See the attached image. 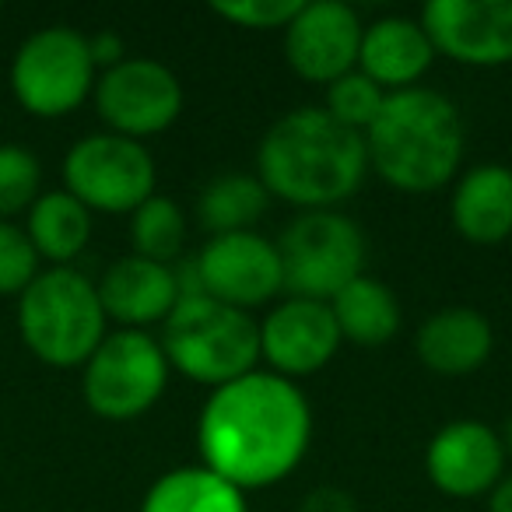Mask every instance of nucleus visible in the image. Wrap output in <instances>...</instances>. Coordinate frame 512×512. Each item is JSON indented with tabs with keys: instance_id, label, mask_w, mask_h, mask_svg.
<instances>
[{
	"instance_id": "f257e3e1",
	"label": "nucleus",
	"mask_w": 512,
	"mask_h": 512,
	"mask_svg": "<svg viewBox=\"0 0 512 512\" xmlns=\"http://www.w3.org/2000/svg\"><path fill=\"white\" fill-rule=\"evenodd\" d=\"M309 442L313 407L306 393L267 369L211 390L197 418L200 467L242 495L285 481L306 460Z\"/></svg>"
},
{
	"instance_id": "f03ea898",
	"label": "nucleus",
	"mask_w": 512,
	"mask_h": 512,
	"mask_svg": "<svg viewBox=\"0 0 512 512\" xmlns=\"http://www.w3.org/2000/svg\"><path fill=\"white\" fill-rule=\"evenodd\" d=\"M365 172V137L330 120L323 106L285 113L256 148V179L299 211H337L358 193Z\"/></svg>"
},
{
	"instance_id": "7ed1b4c3",
	"label": "nucleus",
	"mask_w": 512,
	"mask_h": 512,
	"mask_svg": "<svg viewBox=\"0 0 512 512\" xmlns=\"http://www.w3.org/2000/svg\"><path fill=\"white\" fill-rule=\"evenodd\" d=\"M362 137L369 169L407 197H425L460 176V109L432 88L418 85L386 95L383 109Z\"/></svg>"
},
{
	"instance_id": "20e7f679",
	"label": "nucleus",
	"mask_w": 512,
	"mask_h": 512,
	"mask_svg": "<svg viewBox=\"0 0 512 512\" xmlns=\"http://www.w3.org/2000/svg\"><path fill=\"white\" fill-rule=\"evenodd\" d=\"M15 323L29 355L50 369H81L109 334L95 281L78 267L39 271L18 295Z\"/></svg>"
},
{
	"instance_id": "39448f33",
	"label": "nucleus",
	"mask_w": 512,
	"mask_h": 512,
	"mask_svg": "<svg viewBox=\"0 0 512 512\" xmlns=\"http://www.w3.org/2000/svg\"><path fill=\"white\" fill-rule=\"evenodd\" d=\"M158 344L169 369L211 390L260 369V323L207 295L179 299L162 323Z\"/></svg>"
},
{
	"instance_id": "423d86ee",
	"label": "nucleus",
	"mask_w": 512,
	"mask_h": 512,
	"mask_svg": "<svg viewBox=\"0 0 512 512\" xmlns=\"http://www.w3.org/2000/svg\"><path fill=\"white\" fill-rule=\"evenodd\" d=\"M99 71L88 53V36L71 25H46L18 43L8 67L15 102L36 120H64L95 92Z\"/></svg>"
},
{
	"instance_id": "0eeeda50",
	"label": "nucleus",
	"mask_w": 512,
	"mask_h": 512,
	"mask_svg": "<svg viewBox=\"0 0 512 512\" xmlns=\"http://www.w3.org/2000/svg\"><path fill=\"white\" fill-rule=\"evenodd\" d=\"M365 232L341 211H299L278 239L285 292L330 302L365 274Z\"/></svg>"
},
{
	"instance_id": "6e6552de",
	"label": "nucleus",
	"mask_w": 512,
	"mask_h": 512,
	"mask_svg": "<svg viewBox=\"0 0 512 512\" xmlns=\"http://www.w3.org/2000/svg\"><path fill=\"white\" fill-rule=\"evenodd\" d=\"M169 358L148 330H109L81 365V397L102 421H134L162 400Z\"/></svg>"
},
{
	"instance_id": "1a4fd4ad",
	"label": "nucleus",
	"mask_w": 512,
	"mask_h": 512,
	"mask_svg": "<svg viewBox=\"0 0 512 512\" xmlns=\"http://www.w3.org/2000/svg\"><path fill=\"white\" fill-rule=\"evenodd\" d=\"M64 190L92 214H134L155 197L158 169L141 141L109 134H85L74 141L60 165Z\"/></svg>"
},
{
	"instance_id": "9d476101",
	"label": "nucleus",
	"mask_w": 512,
	"mask_h": 512,
	"mask_svg": "<svg viewBox=\"0 0 512 512\" xmlns=\"http://www.w3.org/2000/svg\"><path fill=\"white\" fill-rule=\"evenodd\" d=\"M95 113L109 134L141 141L165 134L183 113V85L176 71L151 57H127L95 81Z\"/></svg>"
},
{
	"instance_id": "9b49d317",
	"label": "nucleus",
	"mask_w": 512,
	"mask_h": 512,
	"mask_svg": "<svg viewBox=\"0 0 512 512\" xmlns=\"http://www.w3.org/2000/svg\"><path fill=\"white\" fill-rule=\"evenodd\" d=\"M193 267H197L200 292L207 299L242 309V313L267 306L285 292L278 242H271L256 228L253 232L211 235L193 256Z\"/></svg>"
},
{
	"instance_id": "f8f14e48",
	"label": "nucleus",
	"mask_w": 512,
	"mask_h": 512,
	"mask_svg": "<svg viewBox=\"0 0 512 512\" xmlns=\"http://www.w3.org/2000/svg\"><path fill=\"white\" fill-rule=\"evenodd\" d=\"M418 22L435 57L477 71L512 64V0H428Z\"/></svg>"
},
{
	"instance_id": "ddd939ff",
	"label": "nucleus",
	"mask_w": 512,
	"mask_h": 512,
	"mask_svg": "<svg viewBox=\"0 0 512 512\" xmlns=\"http://www.w3.org/2000/svg\"><path fill=\"white\" fill-rule=\"evenodd\" d=\"M362 18L341 0H302L299 15L285 25V60L309 85H334L358 71L362 50Z\"/></svg>"
},
{
	"instance_id": "4468645a",
	"label": "nucleus",
	"mask_w": 512,
	"mask_h": 512,
	"mask_svg": "<svg viewBox=\"0 0 512 512\" xmlns=\"http://www.w3.org/2000/svg\"><path fill=\"white\" fill-rule=\"evenodd\" d=\"M341 344L330 302L288 295L260 323V362H267V372L292 383L327 369Z\"/></svg>"
},
{
	"instance_id": "2eb2a0df",
	"label": "nucleus",
	"mask_w": 512,
	"mask_h": 512,
	"mask_svg": "<svg viewBox=\"0 0 512 512\" xmlns=\"http://www.w3.org/2000/svg\"><path fill=\"white\" fill-rule=\"evenodd\" d=\"M502 435L477 418H460L442 425L425 449V474L435 491L449 498L491 495L505 477Z\"/></svg>"
},
{
	"instance_id": "dca6fc26",
	"label": "nucleus",
	"mask_w": 512,
	"mask_h": 512,
	"mask_svg": "<svg viewBox=\"0 0 512 512\" xmlns=\"http://www.w3.org/2000/svg\"><path fill=\"white\" fill-rule=\"evenodd\" d=\"M102 313L120 330H148L165 323L179 302L176 271L144 256H120L95 281Z\"/></svg>"
},
{
	"instance_id": "f3484780",
	"label": "nucleus",
	"mask_w": 512,
	"mask_h": 512,
	"mask_svg": "<svg viewBox=\"0 0 512 512\" xmlns=\"http://www.w3.org/2000/svg\"><path fill=\"white\" fill-rule=\"evenodd\" d=\"M435 50L428 43L421 22L404 15H386L365 25L362 50H358V71L376 81L386 95L418 88V81L432 71Z\"/></svg>"
},
{
	"instance_id": "a211bd4d",
	"label": "nucleus",
	"mask_w": 512,
	"mask_h": 512,
	"mask_svg": "<svg viewBox=\"0 0 512 512\" xmlns=\"http://www.w3.org/2000/svg\"><path fill=\"white\" fill-rule=\"evenodd\" d=\"M495 348L488 316L470 306H446L432 313L414 334V355L435 376H474Z\"/></svg>"
},
{
	"instance_id": "6ab92c4d",
	"label": "nucleus",
	"mask_w": 512,
	"mask_h": 512,
	"mask_svg": "<svg viewBox=\"0 0 512 512\" xmlns=\"http://www.w3.org/2000/svg\"><path fill=\"white\" fill-rule=\"evenodd\" d=\"M449 221L474 246H498L512 235V169L481 162L453 179Z\"/></svg>"
},
{
	"instance_id": "aec40b11",
	"label": "nucleus",
	"mask_w": 512,
	"mask_h": 512,
	"mask_svg": "<svg viewBox=\"0 0 512 512\" xmlns=\"http://www.w3.org/2000/svg\"><path fill=\"white\" fill-rule=\"evenodd\" d=\"M22 228L29 235L32 249L39 253V260H46L50 267H74V260L92 242L95 225L92 211L60 186V190L39 193L36 204L25 211Z\"/></svg>"
},
{
	"instance_id": "412c9836",
	"label": "nucleus",
	"mask_w": 512,
	"mask_h": 512,
	"mask_svg": "<svg viewBox=\"0 0 512 512\" xmlns=\"http://www.w3.org/2000/svg\"><path fill=\"white\" fill-rule=\"evenodd\" d=\"M330 313H334V323L341 330V341L358 344V348H383L400 334L397 295L369 274L341 288L330 299Z\"/></svg>"
},
{
	"instance_id": "4be33fe9",
	"label": "nucleus",
	"mask_w": 512,
	"mask_h": 512,
	"mask_svg": "<svg viewBox=\"0 0 512 512\" xmlns=\"http://www.w3.org/2000/svg\"><path fill=\"white\" fill-rule=\"evenodd\" d=\"M141 512H249L246 495L207 467L165 470L144 491Z\"/></svg>"
},
{
	"instance_id": "5701e85b",
	"label": "nucleus",
	"mask_w": 512,
	"mask_h": 512,
	"mask_svg": "<svg viewBox=\"0 0 512 512\" xmlns=\"http://www.w3.org/2000/svg\"><path fill=\"white\" fill-rule=\"evenodd\" d=\"M271 207V193L264 183L246 172H225L214 176L204 190L197 193V221L207 235H232L253 232V225Z\"/></svg>"
},
{
	"instance_id": "b1692460",
	"label": "nucleus",
	"mask_w": 512,
	"mask_h": 512,
	"mask_svg": "<svg viewBox=\"0 0 512 512\" xmlns=\"http://www.w3.org/2000/svg\"><path fill=\"white\" fill-rule=\"evenodd\" d=\"M183 242L186 214L179 211L176 200L155 193V197H148L130 214V249H134V256L172 267L183 256Z\"/></svg>"
},
{
	"instance_id": "393cba45",
	"label": "nucleus",
	"mask_w": 512,
	"mask_h": 512,
	"mask_svg": "<svg viewBox=\"0 0 512 512\" xmlns=\"http://www.w3.org/2000/svg\"><path fill=\"white\" fill-rule=\"evenodd\" d=\"M43 193V162L25 144H0V221L25 218Z\"/></svg>"
},
{
	"instance_id": "a878e982",
	"label": "nucleus",
	"mask_w": 512,
	"mask_h": 512,
	"mask_svg": "<svg viewBox=\"0 0 512 512\" xmlns=\"http://www.w3.org/2000/svg\"><path fill=\"white\" fill-rule=\"evenodd\" d=\"M386 102V92L369 81L362 71H351L344 78H337L334 85H327V99H323V113L330 120H337L341 127L355 130V134H365L372 127V120L379 116Z\"/></svg>"
},
{
	"instance_id": "bb28decb",
	"label": "nucleus",
	"mask_w": 512,
	"mask_h": 512,
	"mask_svg": "<svg viewBox=\"0 0 512 512\" xmlns=\"http://www.w3.org/2000/svg\"><path fill=\"white\" fill-rule=\"evenodd\" d=\"M29 235L15 221H0V299H18L43 271Z\"/></svg>"
},
{
	"instance_id": "cd10ccee",
	"label": "nucleus",
	"mask_w": 512,
	"mask_h": 512,
	"mask_svg": "<svg viewBox=\"0 0 512 512\" xmlns=\"http://www.w3.org/2000/svg\"><path fill=\"white\" fill-rule=\"evenodd\" d=\"M302 0H214L211 11L218 18H225L228 25H239V29H281L299 15Z\"/></svg>"
},
{
	"instance_id": "c85d7f7f",
	"label": "nucleus",
	"mask_w": 512,
	"mask_h": 512,
	"mask_svg": "<svg viewBox=\"0 0 512 512\" xmlns=\"http://www.w3.org/2000/svg\"><path fill=\"white\" fill-rule=\"evenodd\" d=\"M88 53H92L95 71L102 74V71H109V67L127 60V43H123L120 32L102 29V32H95V36H88Z\"/></svg>"
},
{
	"instance_id": "c756f323",
	"label": "nucleus",
	"mask_w": 512,
	"mask_h": 512,
	"mask_svg": "<svg viewBox=\"0 0 512 512\" xmlns=\"http://www.w3.org/2000/svg\"><path fill=\"white\" fill-rule=\"evenodd\" d=\"M299 512H358L355 498L341 488H313L302 498Z\"/></svg>"
},
{
	"instance_id": "7c9ffc66",
	"label": "nucleus",
	"mask_w": 512,
	"mask_h": 512,
	"mask_svg": "<svg viewBox=\"0 0 512 512\" xmlns=\"http://www.w3.org/2000/svg\"><path fill=\"white\" fill-rule=\"evenodd\" d=\"M488 512H512V474H505L488 495Z\"/></svg>"
},
{
	"instance_id": "2f4dec72",
	"label": "nucleus",
	"mask_w": 512,
	"mask_h": 512,
	"mask_svg": "<svg viewBox=\"0 0 512 512\" xmlns=\"http://www.w3.org/2000/svg\"><path fill=\"white\" fill-rule=\"evenodd\" d=\"M502 446H505V456H512V414H509V421H505V428H502Z\"/></svg>"
},
{
	"instance_id": "473e14b6",
	"label": "nucleus",
	"mask_w": 512,
	"mask_h": 512,
	"mask_svg": "<svg viewBox=\"0 0 512 512\" xmlns=\"http://www.w3.org/2000/svg\"><path fill=\"white\" fill-rule=\"evenodd\" d=\"M0 15H4V8H0Z\"/></svg>"
}]
</instances>
